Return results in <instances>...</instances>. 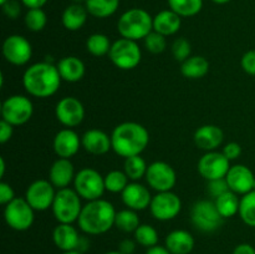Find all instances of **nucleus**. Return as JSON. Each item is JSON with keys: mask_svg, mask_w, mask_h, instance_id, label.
<instances>
[{"mask_svg": "<svg viewBox=\"0 0 255 254\" xmlns=\"http://www.w3.org/2000/svg\"><path fill=\"white\" fill-rule=\"evenodd\" d=\"M14 133V126L10 125L9 122L1 120L0 121V143L5 144L7 141H10Z\"/></svg>", "mask_w": 255, "mask_h": 254, "instance_id": "obj_46", "label": "nucleus"}, {"mask_svg": "<svg viewBox=\"0 0 255 254\" xmlns=\"http://www.w3.org/2000/svg\"><path fill=\"white\" fill-rule=\"evenodd\" d=\"M196 242L193 236L186 229H174L167 234L164 247L171 254H189L194 249Z\"/></svg>", "mask_w": 255, "mask_h": 254, "instance_id": "obj_24", "label": "nucleus"}, {"mask_svg": "<svg viewBox=\"0 0 255 254\" xmlns=\"http://www.w3.org/2000/svg\"><path fill=\"white\" fill-rule=\"evenodd\" d=\"M168 5L181 17H192L201 12L203 0H168Z\"/></svg>", "mask_w": 255, "mask_h": 254, "instance_id": "obj_34", "label": "nucleus"}, {"mask_svg": "<svg viewBox=\"0 0 255 254\" xmlns=\"http://www.w3.org/2000/svg\"><path fill=\"white\" fill-rule=\"evenodd\" d=\"M74 4H81V2H86V0H72Z\"/></svg>", "mask_w": 255, "mask_h": 254, "instance_id": "obj_55", "label": "nucleus"}, {"mask_svg": "<svg viewBox=\"0 0 255 254\" xmlns=\"http://www.w3.org/2000/svg\"><path fill=\"white\" fill-rule=\"evenodd\" d=\"M222 152L229 161H234V159L239 158V156L242 154V146L238 142H229L224 146Z\"/></svg>", "mask_w": 255, "mask_h": 254, "instance_id": "obj_45", "label": "nucleus"}, {"mask_svg": "<svg viewBox=\"0 0 255 254\" xmlns=\"http://www.w3.org/2000/svg\"><path fill=\"white\" fill-rule=\"evenodd\" d=\"M191 219L193 226L204 233H212L221 228L224 218L217 209L214 201L202 199L197 201L192 207Z\"/></svg>", "mask_w": 255, "mask_h": 254, "instance_id": "obj_8", "label": "nucleus"}, {"mask_svg": "<svg viewBox=\"0 0 255 254\" xmlns=\"http://www.w3.org/2000/svg\"><path fill=\"white\" fill-rule=\"evenodd\" d=\"M6 1H9V0H0V4H1V5H4L5 2H6Z\"/></svg>", "mask_w": 255, "mask_h": 254, "instance_id": "obj_56", "label": "nucleus"}, {"mask_svg": "<svg viewBox=\"0 0 255 254\" xmlns=\"http://www.w3.org/2000/svg\"><path fill=\"white\" fill-rule=\"evenodd\" d=\"M193 139L199 149L206 152L217 151L224 141V132L217 125H203L196 129Z\"/></svg>", "mask_w": 255, "mask_h": 254, "instance_id": "obj_20", "label": "nucleus"}, {"mask_svg": "<svg viewBox=\"0 0 255 254\" xmlns=\"http://www.w3.org/2000/svg\"><path fill=\"white\" fill-rule=\"evenodd\" d=\"M25 26L32 32H39L45 29L47 24L46 12L42 9H29L24 17Z\"/></svg>", "mask_w": 255, "mask_h": 254, "instance_id": "obj_38", "label": "nucleus"}, {"mask_svg": "<svg viewBox=\"0 0 255 254\" xmlns=\"http://www.w3.org/2000/svg\"><path fill=\"white\" fill-rule=\"evenodd\" d=\"M137 242L133 239L126 238L124 241H121L119 243V249L117 251L121 252L122 254H133L134 251H136Z\"/></svg>", "mask_w": 255, "mask_h": 254, "instance_id": "obj_47", "label": "nucleus"}, {"mask_svg": "<svg viewBox=\"0 0 255 254\" xmlns=\"http://www.w3.org/2000/svg\"><path fill=\"white\" fill-rule=\"evenodd\" d=\"M74 189L85 201H95L102 198L106 192L105 188V176H102L95 168H82L76 172L74 179Z\"/></svg>", "mask_w": 255, "mask_h": 254, "instance_id": "obj_7", "label": "nucleus"}, {"mask_svg": "<svg viewBox=\"0 0 255 254\" xmlns=\"http://www.w3.org/2000/svg\"><path fill=\"white\" fill-rule=\"evenodd\" d=\"M209 72V61L203 56L194 55L181 62V74L191 80H198Z\"/></svg>", "mask_w": 255, "mask_h": 254, "instance_id": "obj_28", "label": "nucleus"}, {"mask_svg": "<svg viewBox=\"0 0 255 254\" xmlns=\"http://www.w3.org/2000/svg\"><path fill=\"white\" fill-rule=\"evenodd\" d=\"M75 176L74 164L67 158H57L49 169V181L57 189L69 188L70 184L74 183Z\"/></svg>", "mask_w": 255, "mask_h": 254, "instance_id": "obj_23", "label": "nucleus"}, {"mask_svg": "<svg viewBox=\"0 0 255 254\" xmlns=\"http://www.w3.org/2000/svg\"><path fill=\"white\" fill-rule=\"evenodd\" d=\"M111 45L112 42L110 41L109 36L101 34V32H95V34L90 35L86 40V50L96 57L109 55Z\"/></svg>", "mask_w": 255, "mask_h": 254, "instance_id": "obj_33", "label": "nucleus"}, {"mask_svg": "<svg viewBox=\"0 0 255 254\" xmlns=\"http://www.w3.org/2000/svg\"><path fill=\"white\" fill-rule=\"evenodd\" d=\"M116 209L107 199L100 198L84 204L77 224L87 236L105 234L115 227Z\"/></svg>", "mask_w": 255, "mask_h": 254, "instance_id": "obj_3", "label": "nucleus"}, {"mask_svg": "<svg viewBox=\"0 0 255 254\" xmlns=\"http://www.w3.org/2000/svg\"><path fill=\"white\" fill-rule=\"evenodd\" d=\"M141 226L138 213L133 209H121L116 213L115 218V227L124 233H134L138 227Z\"/></svg>", "mask_w": 255, "mask_h": 254, "instance_id": "obj_31", "label": "nucleus"}, {"mask_svg": "<svg viewBox=\"0 0 255 254\" xmlns=\"http://www.w3.org/2000/svg\"><path fill=\"white\" fill-rule=\"evenodd\" d=\"M112 149L124 158L138 156L149 143V133L143 125L127 121L117 125L111 133Z\"/></svg>", "mask_w": 255, "mask_h": 254, "instance_id": "obj_2", "label": "nucleus"}, {"mask_svg": "<svg viewBox=\"0 0 255 254\" xmlns=\"http://www.w3.org/2000/svg\"><path fill=\"white\" fill-rule=\"evenodd\" d=\"M109 57L117 69L128 71L138 66L142 60V51L137 41L120 37L112 42Z\"/></svg>", "mask_w": 255, "mask_h": 254, "instance_id": "obj_6", "label": "nucleus"}, {"mask_svg": "<svg viewBox=\"0 0 255 254\" xmlns=\"http://www.w3.org/2000/svg\"><path fill=\"white\" fill-rule=\"evenodd\" d=\"M2 6V11L9 19H17L19 15L21 14V5L17 0H9L5 2Z\"/></svg>", "mask_w": 255, "mask_h": 254, "instance_id": "obj_44", "label": "nucleus"}, {"mask_svg": "<svg viewBox=\"0 0 255 254\" xmlns=\"http://www.w3.org/2000/svg\"><path fill=\"white\" fill-rule=\"evenodd\" d=\"M137 244L146 248H151L158 244V232L151 224H141L133 233Z\"/></svg>", "mask_w": 255, "mask_h": 254, "instance_id": "obj_37", "label": "nucleus"}, {"mask_svg": "<svg viewBox=\"0 0 255 254\" xmlns=\"http://www.w3.org/2000/svg\"><path fill=\"white\" fill-rule=\"evenodd\" d=\"M84 104L74 96H65L57 101L55 106L56 120L67 128H74L82 124L85 119Z\"/></svg>", "mask_w": 255, "mask_h": 254, "instance_id": "obj_15", "label": "nucleus"}, {"mask_svg": "<svg viewBox=\"0 0 255 254\" xmlns=\"http://www.w3.org/2000/svg\"><path fill=\"white\" fill-rule=\"evenodd\" d=\"M57 70L62 81L79 82L84 79L86 67L82 60L76 56H65L57 62Z\"/></svg>", "mask_w": 255, "mask_h": 254, "instance_id": "obj_25", "label": "nucleus"}, {"mask_svg": "<svg viewBox=\"0 0 255 254\" xmlns=\"http://www.w3.org/2000/svg\"><path fill=\"white\" fill-rule=\"evenodd\" d=\"M85 6L90 15L99 19H105L117 11L120 6V0H86Z\"/></svg>", "mask_w": 255, "mask_h": 254, "instance_id": "obj_30", "label": "nucleus"}, {"mask_svg": "<svg viewBox=\"0 0 255 254\" xmlns=\"http://www.w3.org/2000/svg\"><path fill=\"white\" fill-rule=\"evenodd\" d=\"M105 254H122V253L120 251H111V252H107V253Z\"/></svg>", "mask_w": 255, "mask_h": 254, "instance_id": "obj_54", "label": "nucleus"}, {"mask_svg": "<svg viewBox=\"0 0 255 254\" xmlns=\"http://www.w3.org/2000/svg\"><path fill=\"white\" fill-rule=\"evenodd\" d=\"M62 254H85L80 251H70V252H62Z\"/></svg>", "mask_w": 255, "mask_h": 254, "instance_id": "obj_53", "label": "nucleus"}, {"mask_svg": "<svg viewBox=\"0 0 255 254\" xmlns=\"http://www.w3.org/2000/svg\"><path fill=\"white\" fill-rule=\"evenodd\" d=\"M144 47L151 54H162L167 47V39L164 35L159 34L157 31H151L146 37L143 39Z\"/></svg>", "mask_w": 255, "mask_h": 254, "instance_id": "obj_39", "label": "nucleus"}, {"mask_svg": "<svg viewBox=\"0 0 255 254\" xmlns=\"http://www.w3.org/2000/svg\"><path fill=\"white\" fill-rule=\"evenodd\" d=\"M239 194L234 193L233 191H228L224 194L219 196L218 198L213 199L216 203L217 209L221 216L226 218H232L239 213V206H241V198Z\"/></svg>", "mask_w": 255, "mask_h": 254, "instance_id": "obj_29", "label": "nucleus"}, {"mask_svg": "<svg viewBox=\"0 0 255 254\" xmlns=\"http://www.w3.org/2000/svg\"><path fill=\"white\" fill-rule=\"evenodd\" d=\"M87 15H89V11H87L86 6L72 2L62 12V25L69 31H77L86 24Z\"/></svg>", "mask_w": 255, "mask_h": 254, "instance_id": "obj_27", "label": "nucleus"}, {"mask_svg": "<svg viewBox=\"0 0 255 254\" xmlns=\"http://www.w3.org/2000/svg\"><path fill=\"white\" fill-rule=\"evenodd\" d=\"M212 1L216 2V4L223 5V4H227V2H229V1H231V0H212Z\"/></svg>", "mask_w": 255, "mask_h": 254, "instance_id": "obj_52", "label": "nucleus"}, {"mask_svg": "<svg viewBox=\"0 0 255 254\" xmlns=\"http://www.w3.org/2000/svg\"><path fill=\"white\" fill-rule=\"evenodd\" d=\"M146 182L153 191L168 192L177 183V173L173 167L164 161H154L148 164Z\"/></svg>", "mask_w": 255, "mask_h": 254, "instance_id": "obj_12", "label": "nucleus"}, {"mask_svg": "<svg viewBox=\"0 0 255 254\" xmlns=\"http://www.w3.org/2000/svg\"><path fill=\"white\" fill-rule=\"evenodd\" d=\"M233 254H255V248L249 243H241L234 248Z\"/></svg>", "mask_w": 255, "mask_h": 254, "instance_id": "obj_48", "label": "nucleus"}, {"mask_svg": "<svg viewBox=\"0 0 255 254\" xmlns=\"http://www.w3.org/2000/svg\"><path fill=\"white\" fill-rule=\"evenodd\" d=\"M2 56L14 66H24L31 60L32 46L26 37L21 35H10L2 42Z\"/></svg>", "mask_w": 255, "mask_h": 254, "instance_id": "obj_14", "label": "nucleus"}, {"mask_svg": "<svg viewBox=\"0 0 255 254\" xmlns=\"http://www.w3.org/2000/svg\"><path fill=\"white\" fill-rule=\"evenodd\" d=\"M238 214L244 224L255 228V191L249 192L242 197Z\"/></svg>", "mask_w": 255, "mask_h": 254, "instance_id": "obj_36", "label": "nucleus"}, {"mask_svg": "<svg viewBox=\"0 0 255 254\" xmlns=\"http://www.w3.org/2000/svg\"><path fill=\"white\" fill-rule=\"evenodd\" d=\"M207 182H208V183H207V192H208V194L213 199L218 198L219 196L224 194L226 192L231 191L226 178L212 179V181H207Z\"/></svg>", "mask_w": 255, "mask_h": 254, "instance_id": "obj_41", "label": "nucleus"}, {"mask_svg": "<svg viewBox=\"0 0 255 254\" xmlns=\"http://www.w3.org/2000/svg\"><path fill=\"white\" fill-rule=\"evenodd\" d=\"M15 198H16V197H15L14 188H12L9 183H6V182H0V204L6 206L7 203L14 201Z\"/></svg>", "mask_w": 255, "mask_h": 254, "instance_id": "obj_43", "label": "nucleus"}, {"mask_svg": "<svg viewBox=\"0 0 255 254\" xmlns=\"http://www.w3.org/2000/svg\"><path fill=\"white\" fill-rule=\"evenodd\" d=\"M241 65L247 74L255 76V50H249L242 56Z\"/></svg>", "mask_w": 255, "mask_h": 254, "instance_id": "obj_42", "label": "nucleus"}, {"mask_svg": "<svg viewBox=\"0 0 255 254\" xmlns=\"http://www.w3.org/2000/svg\"><path fill=\"white\" fill-rule=\"evenodd\" d=\"M198 172L206 181L226 178L231 161L219 151L206 152L198 161Z\"/></svg>", "mask_w": 255, "mask_h": 254, "instance_id": "obj_16", "label": "nucleus"}, {"mask_svg": "<svg viewBox=\"0 0 255 254\" xmlns=\"http://www.w3.org/2000/svg\"><path fill=\"white\" fill-rule=\"evenodd\" d=\"M5 223L16 232L30 229L35 221V209L27 203L25 198H15L4 206Z\"/></svg>", "mask_w": 255, "mask_h": 254, "instance_id": "obj_10", "label": "nucleus"}, {"mask_svg": "<svg viewBox=\"0 0 255 254\" xmlns=\"http://www.w3.org/2000/svg\"><path fill=\"white\" fill-rule=\"evenodd\" d=\"M227 183L229 189L237 194L249 193L254 189V179L255 176L249 167L246 164H234L231 166L228 173L226 176Z\"/></svg>", "mask_w": 255, "mask_h": 254, "instance_id": "obj_17", "label": "nucleus"}, {"mask_svg": "<svg viewBox=\"0 0 255 254\" xmlns=\"http://www.w3.org/2000/svg\"><path fill=\"white\" fill-rule=\"evenodd\" d=\"M34 105L24 95H12L6 97L1 105V120L12 126H22L31 120Z\"/></svg>", "mask_w": 255, "mask_h": 254, "instance_id": "obj_9", "label": "nucleus"}, {"mask_svg": "<svg viewBox=\"0 0 255 254\" xmlns=\"http://www.w3.org/2000/svg\"><path fill=\"white\" fill-rule=\"evenodd\" d=\"M121 198L127 208L141 212L149 208L153 196L149 192L148 187H146L144 184L139 183V182H129L128 186L121 193Z\"/></svg>", "mask_w": 255, "mask_h": 254, "instance_id": "obj_18", "label": "nucleus"}, {"mask_svg": "<svg viewBox=\"0 0 255 254\" xmlns=\"http://www.w3.org/2000/svg\"><path fill=\"white\" fill-rule=\"evenodd\" d=\"M21 2L27 9H42L47 0H21Z\"/></svg>", "mask_w": 255, "mask_h": 254, "instance_id": "obj_49", "label": "nucleus"}, {"mask_svg": "<svg viewBox=\"0 0 255 254\" xmlns=\"http://www.w3.org/2000/svg\"><path fill=\"white\" fill-rule=\"evenodd\" d=\"M147 168H148V164H147L146 159L141 154L125 158L124 171L131 182H138L139 179L144 178L147 173Z\"/></svg>", "mask_w": 255, "mask_h": 254, "instance_id": "obj_32", "label": "nucleus"}, {"mask_svg": "<svg viewBox=\"0 0 255 254\" xmlns=\"http://www.w3.org/2000/svg\"><path fill=\"white\" fill-rule=\"evenodd\" d=\"M182 211V201L173 191L157 192L149 204V212L157 221L167 222L176 218Z\"/></svg>", "mask_w": 255, "mask_h": 254, "instance_id": "obj_11", "label": "nucleus"}, {"mask_svg": "<svg viewBox=\"0 0 255 254\" xmlns=\"http://www.w3.org/2000/svg\"><path fill=\"white\" fill-rule=\"evenodd\" d=\"M56 192V188L49 179H36L29 184L24 198L35 212H45L52 207Z\"/></svg>", "mask_w": 255, "mask_h": 254, "instance_id": "obj_13", "label": "nucleus"}, {"mask_svg": "<svg viewBox=\"0 0 255 254\" xmlns=\"http://www.w3.org/2000/svg\"><path fill=\"white\" fill-rule=\"evenodd\" d=\"M146 254H171V252L166 247H162L157 244V246L151 247V248H147Z\"/></svg>", "mask_w": 255, "mask_h": 254, "instance_id": "obj_50", "label": "nucleus"}, {"mask_svg": "<svg viewBox=\"0 0 255 254\" xmlns=\"http://www.w3.org/2000/svg\"><path fill=\"white\" fill-rule=\"evenodd\" d=\"M81 237L76 227L67 223H59L52 231L54 244L62 252L77 251Z\"/></svg>", "mask_w": 255, "mask_h": 254, "instance_id": "obj_22", "label": "nucleus"}, {"mask_svg": "<svg viewBox=\"0 0 255 254\" xmlns=\"http://www.w3.org/2000/svg\"><path fill=\"white\" fill-rule=\"evenodd\" d=\"M181 25L182 17L171 9L162 10L153 16V30L166 37L177 34L181 29Z\"/></svg>", "mask_w": 255, "mask_h": 254, "instance_id": "obj_26", "label": "nucleus"}, {"mask_svg": "<svg viewBox=\"0 0 255 254\" xmlns=\"http://www.w3.org/2000/svg\"><path fill=\"white\" fill-rule=\"evenodd\" d=\"M52 147L59 158L71 159L80 151V147H82L81 137L72 128L65 127L55 134Z\"/></svg>", "mask_w": 255, "mask_h": 254, "instance_id": "obj_19", "label": "nucleus"}, {"mask_svg": "<svg viewBox=\"0 0 255 254\" xmlns=\"http://www.w3.org/2000/svg\"><path fill=\"white\" fill-rule=\"evenodd\" d=\"M82 148L94 156H102L112 149L111 136L99 128L87 129L81 136Z\"/></svg>", "mask_w": 255, "mask_h": 254, "instance_id": "obj_21", "label": "nucleus"}, {"mask_svg": "<svg viewBox=\"0 0 255 254\" xmlns=\"http://www.w3.org/2000/svg\"><path fill=\"white\" fill-rule=\"evenodd\" d=\"M171 50L174 59L179 62L186 61L189 56H192L191 42L187 39H184V37H178V39L174 40L173 44H172Z\"/></svg>", "mask_w": 255, "mask_h": 254, "instance_id": "obj_40", "label": "nucleus"}, {"mask_svg": "<svg viewBox=\"0 0 255 254\" xmlns=\"http://www.w3.org/2000/svg\"><path fill=\"white\" fill-rule=\"evenodd\" d=\"M253 191H255V179H254V189H253Z\"/></svg>", "mask_w": 255, "mask_h": 254, "instance_id": "obj_57", "label": "nucleus"}, {"mask_svg": "<svg viewBox=\"0 0 255 254\" xmlns=\"http://www.w3.org/2000/svg\"><path fill=\"white\" fill-rule=\"evenodd\" d=\"M129 182L131 181L125 171L114 169L105 176V188L110 193H122Z\"/></svg>", "mask_w": 255, "mask_h": 254, "instance_id": "obj_35", "label": "nucleus"}, {"mask_svg": "<svg viewBox=\"0 0 255 254\" xmlns=\"http://www.w3.org/2000/svg\"><path fill=\"white\" fill-rule=\"evenodd\" d=\"M5 169H6V163H5L4 157H1L0 158V178H4Z\"/></svg>", "mask_w": 255, "mask_h": 254, "instance_id": "obj_51", "label": "nucleus"}, {"mask_svg": "<svg viewBox=\"0 0 255 254\" xmlns=\"http://www.w3.org/2000/svg\"><path fill=\"white\" fill-rule=\"evenodd\" d=\"M117 30L125 39L133 41L143 40L149 32L153 31V17L144 9L133 7L120 16Z\"/></svg>", "mask_w": 255, "mask_h": 254, "instance_id": "obj_4", "label": "nucleus"}, {"mask_svg": "<svg viewBox=\"0 0 255 254\" xmlns=\"http://www.w3.org/2000/svg\"><path fill=\"white\" fill-rule=\"evenodd\" d=\"M61 81L56 65L47 61L30 65L22 75V86L25 91L36 99H47L56 94Z\"/></svg>", "mask_w": 255, "mask_h": 254, "instance_id": "obj_1", "label": "nucleus"}, {"mask_svg": "<svg viewBox=\"0 0 255 254\" xmlns=\"http://www.w3.org/2000/svg\"><path fill=\"white\" fill-rule=\"evenodd\" d=\"M81 197L74 188L57 189L51 211L59 223L72 224L77 222L82 211Z\"/></svg>", "mask_w": 255, "mask_h": 254, "instance_id": "obj_5", "label": "nucleus"}]
</instances>
